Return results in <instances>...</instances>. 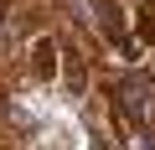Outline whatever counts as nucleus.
Masks as SVG:
<instances>
[{
  "label": "nucleus",
  "instance_id": "f257e3e1",
  "mask_svg": "<svg viewBox=\"0 0 155 150\" xmlns=\"http://www.w3.org/2000/svg\"><path fill=\"white\" fill-rule=\"evenodd\" d=\"M114 93H119V114H124L129 124H145V119H150V109H155V88H150V78L129 72Z\"/></svg>",
  "mask_w": 155,
  "mask_h": 150
},
{
  "label": "nucleus",
  "instance_id": "f03ea898",
  "mask_svg": "<svg viewBox=\"0 0 155 150\" xmlns=\"http://www.w3.org/2000/svg\"><path fill=\"white\" fill-rule=\"evenodd\" d=\"M67 57V83H72V93L83 88V62H78V52H62Z\"/></svg>",
  "mask_w": 155,
  "mask_h": 150
}]
</instances>
